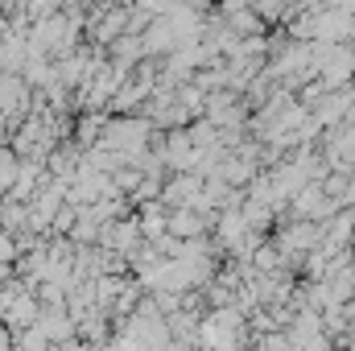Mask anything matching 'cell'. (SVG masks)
Masks as SVG:
<instances>
[{"mask_svg":"<svg viewBox=\"0 0 355 351\" xmlns=\"http://www.w3.org/2000/svg\"><path fill=\"white\" fill-rule=\"evenodd\" d=\"M331 351H339V348H331Z\"/></svg>","mask_w":355,"mask_h":351,"instance_id":"cell-3","label":"cell"},{"mask_svg":"<svg viewBox=\"0 0 355 351\" xmlns=\"http://www.w3.org/2000/svg\"><path fill=\"white\" fill-rule=\"evenodd\" d=\"M17 182V157L8 149H0V190H8Z\"/></svg>","mask_w":355,"mask_h":351,"instance_id":"cell-2","label":"cell"},{"mask_svg":"<svg viewBox=\"0 0 355 351\" xmlns=\"http://www.w3.org/2000/svg\"><path fill=\"white\" fill-rule=\"evenodd\" d=\"M248 348H252V351H293V348H289V335H285V331L252 335V339H248Z\"/></svg>","mask_w":355,"mask_h":351,"instance_id":"cell-1","label":"cell"}]
</instances>
